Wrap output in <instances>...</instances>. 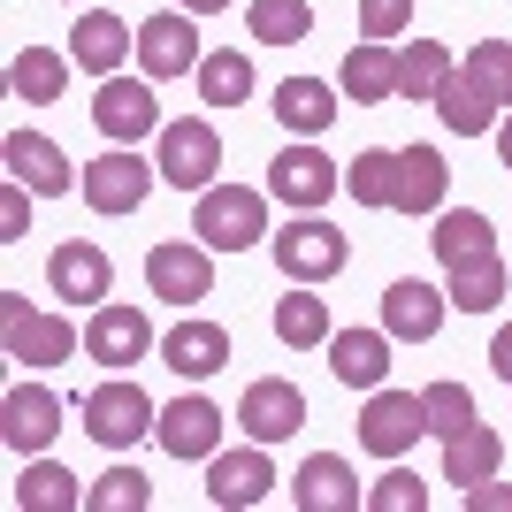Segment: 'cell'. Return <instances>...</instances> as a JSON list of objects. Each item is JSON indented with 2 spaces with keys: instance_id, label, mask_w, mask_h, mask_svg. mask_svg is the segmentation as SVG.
Returning <instances> with one entry per match:
<instances>
[{
  "instance_id": "6da1fadb",
  "label": "cell",
  "mask_w": 512,
  "mask_h": 512,
  "mask_svg": "<svg viewBox=\"0 0 512 512\" xmlns=\"http://www.w3.org/2000/svg\"><path fill=\"white\" fill-rule=\"evenodd\" d=\"M192 230L207 237L214 253H245V245L268 237V199L245 192V184H207L192 207Z\"/></svg>"
},
{
  "instance_id": "7a4b0ae2",
  "label": "cell",
  "mask_w": 512,
  "mask_h": 512,
  "mask_svg": "<svg viewBox=\"0 0 512 512\" xmlns=\"http://www.w3.org/2000/svg\"><path fill=\"white\" fill-rule=\"evenodd\" d=\"M428 436V406H421V390H367V406H360V444L375 451V459H406L413 444Z\"/></svg>"
},
{
  "instance_id": "3957f363",
  "label": "cell",
  "mask_w": 512,
  "mask_h": 512,
  "mask_svg": "<svg viewBox=\"0 0 512 512\" xmlns=\"http://www.w3.org/2000/svg\"><path fill=\"white\" fill-rule=\"evenodd\" d=\"M0 337H8V360H23V367H54L85 344L62 314H31L23 291H0Z\"/></svg>"
},
{
  "instance_id": "277c9868",
  "label": "cell",
  "mask_w": 512,
  "mask_h": 512,
  "mask_svg": "<svg viewBox=\"0 0 512 512\" xmlns=\"http://www.w3.org/2000/svg\"><path fill=\"white\" fill-rule=\"evenodd\" d=\"M344 260H352V245H344V230H329L321 214H299L291 230H276V268H283L291 283L344 276Z\"/></svg>"
},
{
  "instance_id": "5b68a950",
  "label": "cell",
  "mask_w": 512,
  "mask_h": 512,
  "mask_svg": "<svg viewBox=\"0 0 512 512\" xmlns=\"http://www.w3.org/2000/svg\"><path fill=\"white\" fill-rule=\"evenodd\" d=\"M153 421H161V413H153V398L138 383H100L85 398V436L107 444V451H130L138 436H153Z\"/></svg>"
},
{
  "instance_id": "8992f818",
  "label": "cell",
  "mask_w": 512,
  "mask_h": 512,
  "mask_svg": "<svg viewBox=\"0 0 512 512\" xmlns=\"http://www.w3.org/2000/svg\"><path fill=\"white\" fill-rule=\"evenodd\" d=\"M214 169H222V138H214V123L176 115V123L161 130V176H169L176 192H207Z\"/></svg>"
},
{
  "instance_id": "52a82bcc",
  "label": "cell",
  "mask_w": 512,
  "mask_h": 512,
  "mask_svg": "<svg viewBox=\"0 0 512 512\" xmlns=\"http://www.w3.org/2000/svg\"><path fill=\"white\" fill-rule=\"evenodd\" d=\"M268 192H276L283 207L314 214V207H329V199H337V161H329V153H314V146H283L276 161H268Z\"/></svg>"
},
{
  "instance_id": "ba28073f",
  "label": "cell",
  "mask_w": 512,
  "mask_h": 512,
  "mask_svg": "<svg viewBox=\"0 0 512 512\" xmlns=\"http://www.w3.org/2000/svg\"><path fill=\"white\" fill-rule=\"evenodd\" d=\"M153 436H161V451H169V459H214V451H222V413H214V398L184 390V398H169V406H161Z\"/></svg>"
},
{
  "instance_id": "9c48e42d",
  "label": "cell",
  "mask_w": 512,
  "mask_h": 512,
  "mask_svg": "<svg viewBox=\"0 0 512 512\" xmlns=\"http://www.w3.org/2000/svg\"><path fill=\"white\" fill-rule=\"evenodd\" d=\"M237 428L253 436V444H283V436H299L306 428V390L299 383H253L245 398H237Z\"/></svg>"
},
{
  "instance_id": "30bf717a",
  "label": "cell",
  "mask_w": 512,
  "mask_h": 512,
  "mask_svg": "<svg viewBox=\"0 0 512 512\" xmlns=\"http://www.w3.org/2000/svg\"><path fill=\"white\" fill-rule=\"evenodd\" d=\"M146 291L169 306H199L214 291V260L207 245H153L146 253Z\"/></svg>"
},
{
  "instance_id": "8fae6325",
  "label": "cell",
  "mask_w": 512,
  "mask_h": 512,
  "mask_svg": "<svg viewBox=\"0 0 512 512\" xmlns=\"http://www.w3.org/2000/svg\"><path fill=\"white\" fill-rule=\"evenodd\" d=\"M199 31L192 16H146V31H138V69H146L153 85H169V77H192L199 69Z\"/></svg>"
},
{
  "instance_id": "7c38bea8",
  "label": "cell",
  "mask_w": 512,
  "mask_h": 512,
  "mask_svg": "<svg viewBox=\"0 0 512 512\" xmlns=\"http://www.w3.org/2000/svg\"><path fill=\"white\" fill-rule=\"evenodd\" d=\"M54 428H62V398L46 383H16L8 398H0V436H8V451H46L54 444Z\"/></svg>"
},
{
  "instance_id": "4fadbf2b",
  "label": "cell",
  "mask_w": 512,
  "mask_h": 512,
  "mask_svg": "<svg viewBox=\"0 0 512 512\" xmlns=\"http://www.w3.org/2000/svg\"><path fill=\"white\" fill-rule=\"evenodd\" d=\"M153 77H100V92H92V123L115 138V146H130V138H146L153 130Z\"/></svg>"
},
{
  "instance_id": "5bb4252c",
  "label": "cell",
  "mask_w": 512,
  "mask_h": 512,
  "mask_svg": "<svg viewBox=\"0 0 512 512\" xmlns=\"http://www.w3.org/2000/svg\"><path fill=\"white\" fill-rule=\"evenodd\" d=\"M77 192L92 199V214H138V207H146V192H153V169L138 161V153H100Z\"/></svg>"
},
{
  "instance_id": "9a60e30c",
  "label": "cell",
  "mask_w": 512,
  "mask_h": 512,
  "mask_svg": "<svg viewBox=\"0 0 512 512\" xmlns=\"http://www.w3.org/2000/svg\"><path fill=\"white\" fill-rule=\"evenodd\" d=\"M444 306H451V291H436V283H413V276L383 283V329L398 344H428L444 329Z\"/></svg>"
},
{
  "instance_id": "2e32d148",
  "label": "cell",
  "mask_w": 512,
  "mask_h": 512,
  "mask_svg": "<svg viewBox=\"0 0 512 512\" xmlns=\"http://www.w3.org/2000/svg\"><path fill=\"white\" fill-rule=\"evenodd\" d=\"M46 283H54V299L92 306V299H107V283H115V260H107L92 237H69V245H54V260H46Z\"/></svg>"
},
{
  "instance_id": "e0dca14e",
  "label": "cell",
  "mask_w": 512,
  "mask_h": 512,
  "mask_svg": "<svg viewBox=\"0 0 512 512\" xmlns=\"http://www.w3.org/2000/svg\"><path fill=\"white\" fill-rule=\"evenodd\" d=\"M291 505L299 512H360L367 490L352 482V467H344L337 451H314V459L291 474Z\"/></svg>"
},
{
  "instance_id": "ac0fdd59",
  "label": "cell",
  "mask_w": 512,
  "mask_h": 512,
  "mask_svg": "<svg viewBox=\"0 0 512 512\" xmlns=\"http://www.w3.org/2000/svg\"><path fill=\"white\" fill-rule=\"evenodd\" d=\"M390 329H337L329 337V375L352 390H383L390 383Z\"/></svg>"
},
{
  "instance_id": "d6986e66",
  "label": "cell",
  "mask_w": 512,
  "mask_h": 512,
  "mask_svg": "<svg viewBox=\"0 0 512 512\" xmlns=\"http://www.w3.org/2000/svg\"><path fill=\"white\" fill-rule=\"evenodd\" d=\"M146 344H153V321L138 314V306H92L85 352H92L100 367H130V360H146Z\"/></svg>"
},
{
  "instance_id": "ffe728a7",
  "label": "cell",
  "mask_w": 512,
  "mask_h": 512,
  "mask_svg": "<svg viewBox=\"0 0 512 512\" xmlns=\"http://www.w3.org/2000/svg\"><path fill=\"white\" fill-rule=\"evenodd\" d=\"M161 360L184 375V383H207L230 367V337H222V321H176L169 337H161Z\"/></svg>"
},
{
  "instance_id": "44dd1931",
  "label": "cell",
  "mask_w": 512,
  "mask_h": 512,
  "mask_svg": "<svg viewBox=\"0 0 512 512\" xmlns=\"http://www.w3.org/2000/svg\"><path fill=\"white\" fill-rule=\"evenodd\" d=\"M276 490V467H268V451H214V474H207V505H260V497Z\"/></svg>"
},
{
  "instance_id": "7402d4cb",
  "label": "cell",
  "mask_w": 512,
  "mask_h": 512,
  "mask_svg": "<svg viewBox=\"0 0 512 512\" xmlns=\"http://www.w3.org/2000/svg\"><path fill=\"white\" fill-rule=\"evenodd\" d=\"M130 23L123 16H107V8H92V16H77V31H69V62L92 69V77H115V69L130 62Z\"/></svg>"
},
{
  "instance_id": "603a6c76",
  "label": "cell",
  "mask_w": 512,
  "mask_h": 512,
  "mask_svg": "<svg viewBox=\"0 0 512 512\" xmlns=\"http://www.w3.org/2000/svg\"><path fill=\"white\" fill-rule=\"evenodd\" d=\"M8 176L16 184H31L39 199H54V192H69V161H62V146L54 138H39V130H8Z\"/></svg>"
},
{
  "instance_id": "cb8c5ba5",
  "label": "cell",
  "mask_w": 512,
  "mask_h": 512,
  "mask_svg": "<svg viewBox=\"0 0 512 512\" xmlns=\"http://www.w3.org/2000/svg\"><path fill=\"white\" fill-rule=\"evenodd\" d=\"M505 283H512V268L497 253H474V260H451L444 268V291H451L459 314H490V306L505 299Z\"/></svg>"
},
{
  "instance_id": "d4e9b609",
  "label": "cell",
  "mask_w": 512,
  "mask_h": 512,
  "mask_svg": "<svg viewBox=\"0 0 512 512\" xmlns=\"http://www.w3.org/2000/svg\"><path fill=\"white\" fill-rule=\"evenodd\" d=\"M444 153L436 146H406L398 153V214H444Z\"/></svg>"
},
{
  "instance_id": "484cf974",
  "label": "cell",
  "mask_w": 512,
  "mask_h": 512,
  "mask_svg": "<svg viewBox=\"0 0 512 512\" xmlns=\"http://www.w3.org/2000/svg\"><path fill=\"white\" fill-rule=\"evenodd\" d=\"M337 85H344V100H360V107L390 100V92H398V54H390L383 39L352 46V54H344V69H337Z\"/></svg>"
},
{
  "instance_id": "4316f807",
  "label": "cell",
  "mask_w": 512,
  "mask_h": 512,
  "mask_svg": "<svg viewBox=\"0 0 512 512\" xmlns=\"http://www.w3.org/2000/svg\"><path fill=\"white\" fill-rule=\"evenodd\" d=\"M276 123L299 130V138H314V130L337 123V92L321 85V77H283L276 85Z\"/></svg>"
},
{
  "instance_id": "83f0119b",
  "label": "cell",
  "mask_w": 512,
  "mask_h": 512,
  "mask_svg": "<svg viewBox=\"0 0 512 512\" xmlns=\"http://www.w3.org/2000/svg\"><path fill=\"white\" fill-rule=\"evenodd\" d=\"M192 85L207 107H245L253 100V54H230V46H214L207 62L192 69Z\"/></svg>"
},
{
  "instance_id": "f1b7e54d",
  "label": "cell",
  "mask_w": 512,
  "mask_h": 512,
  "mask_svg": "<svg viewBox=\"0 0 512 512\" xmlns=\"http://www.w3.org/2000/svg\"><path fill=\"white\" fill-rule=\"evenodd\" d=\"M69 85V62L62 54H46V46H16V62H8V92L31 107H54Z\"/></svg>"
},
{
  "instance_id": "f546056e",
  "label": "cell",
  "mask_w": 512,
  "mask_h": 512,
  "mask_svg": "<svg viewBox=\"0 0 512 512\" xmlns=\"http://www.w3.org/2000/svg\"><path fill=\"white\" fill-rule=\"evenodd\" d=\"M16 512H85V490H77V474L39 459V467H23L16 482Z\"/></svg>"
},
{
  "instance_id": "4dcf8cb0",
  "label": "cell",
  "mask_w": 512,
  "mask_h": 512,
  "mask_svg": "<svg viewBox=\"0 0 512 512\" xmlns=\"http://www.w3.org/2000/svg\"><path fill=\"white\" fill-rule=\"evenodd\" d=\"M497 459H505V436L474 421L467 436H451V444H444V482H459V490H467V482H490Z\"/></svg>"
},
{
  "instance_id": "1f68e13d",
  "label": "cell",
  "mask_w": 512,
  "mask_h": 512,
  "mask_svg": "<svg viewBox=\"0 0 512 512\" xmlns=\"http://www.w3.org/2000/svg\"><path fill=\"white\" fill-rule=\"evenodd\" d=\"M436 260H474V253H497V230H490V214H474V207H459V214H436Z\"/></svg>"
},
{
  "instance_id": "d6a6232c",
  "label": "cell",
  "mask_w": 512,
  "mask_h": 512,
  "mask_svg": "<svg viewBox=\"0 0 512 512\" xmlns=\"http://www.w3.org/2000/svg\"><path fill=\"white\" fill-rule=\"evenodd\" d=\"M444 77H451V46H436V39L398 46V100H436Z\"/></svg>"
},
{
  "instance_id": "836d02e7",
  "label": "cell",
  "mask_w": 512,
  "mask_h": 512,
  "mask_svg": "<svg viewBox=\"0 0 512 512\" xmlns=\"http://www.w3.org/2000/svg\"><path fill=\"white\" fill-rule=\"evenodd\" d=\"M436 123H444V130H459V138H482V130L497 123V107L482 100V92H474L467 77H459V69H451L444 85H436Z\"/></svg>"
},
{
  "instance_id": "e575fe53",
  "label": "cell",
  "mask_w": 512,
  "mask_h": 512,
  "mask_svg": "<svg viewBox=\"0 0 512 512\" xmlns=\"http://www.w3.org/2000/svg\"><path fill=\"white\" fill-rule=\"evenodd\" d=\"M344 192L360 199V207H398V153L367 146L352 169H344Z\"/></svg>"
},
{
  "instance_id": "d590c367",
  "label": "cell",
  "mask_w": 512,
  "mask_h": 512,
  "mask_svg": "<svg viewBox=\"0 0 512 512\" xmlns=\"http://www.w3.org/2000/svg\"><path fill=\"white\" fill-rule=\"evenodd\" d=\"M459 77H467L490 107H512V46H505V39H482V46L467 54V69H459Z\"/></svg>"
},
{
  "instance_id": "8d00e7d4",
  "label": "cell",
  "mask_w": 512,
  "mask_h": 512,
  "mask_svg": "<svg viewBox=\"0 0 512 512\" xmlns=\"http://www.w3.org/2000/svg\"><path fill=\"white\" fill-rule=\"evenodd\" d=\"M253 39L260 46H299L306 31H314V8H306V0H253Z\"/></svg>"
},
{
  "instance_id": "74e56055",
  "label": "cell",
  "mask_w": 512,
  "mask_h": 512,
  "mask_svg": "<svg viewBox=\"0 0 512 512\" xmlns=\"http://www.w3.org/2000/svg\"><path fill=\"white\" fill-rule=\"evenodd\" d=\"M276 337L299 344V352H306V344H329V306H321L306 283L291 291V299H276Z\"/></svg>"
},
{
  "instance_id": "f35d334b",
  "label": "cell",
  "mask_w": 512,
  "mask_h": 512,
  "mask_svg": "<svg viewBox=\"0 0 512 512\" xmlns=\"http://www.w3.org/2000/svg\"><path fill=\"white\" fill-rule=\"evenodd\" d=\"M421 406H428V436H444V444L474 428V390L467 383H428Z\"/></svg>"
},
{
  "instance_id": "ab89813d",
  "label": "cell",
  "mask_w": 512,
  "mask_h": 512,
  "mask_svg": "<svg viewBox=\"0 0 512 512\" xmlns=\"http://www.w3.org/2000/svg\"><path fill=\"white\" fill-rule=\"evenodd\" d=\"M85 505L92 512H146L153 505V482L138 467H115V474H100V482L85 490Z\"/></svg>"
},
{
  "instance_id": "60d3db41",
  "label": "cell",
  "mask_w": 512,
  "mask_h": 512,
  "mask_svg": "<svg viewBox=\"0 0 512 512\" xmlns=\"http://www.w3.org/2000/svg\"><path fill=\"white\" fill-rule=\"evenodd\" d=\"M367 505H375V512H421L428 505V482H421V474H406V459H390V474L367 490Z\"/></svg>"
},
{
  "instance_id": "b9f144b4",
  "label": "cell",
  "mask_w": 512,
  "mask_h": 512,
  "mask_svg": "<svg viewBox=\"0 0 512 512\" xmlns=\"http://www.w3.org/2000/svg\"><path fill=\"white\" fill-rule=\"evenodd\" d=\"M406 23H413V0H360V31H367V39L390 46Z\"/></svg>"
},
{
  "instance_id": "7bdbcfd3",
  "label": "cell",
  "mask_w": 512,
  "mask_h": 512,
  "mask_svg": "<svg viewBox=\"0 0 512 512\" xmlns=\"http://www.w3.org/2000/svg\"><path fill=\"white\" fill-rule=\"evenodd\" d=\"M459 497H467V512H512V482H497V474L490 482H467Z\"/></svg>"
},
{
  "instance_id": "ee69618b",
  "label": "cell",
  "mask_w": 512,
  "mask_h": 512,
  "mask_svg": "<svg viewBox=\"0 0 512 512\" xmlns=\"http://www.w3.org/2000/svg\"><path fill=\"white\" fill-rule=\"evenodd\" d=\"M23 192H31V184H8V199H0V245H16V237H23V214H31Z\"/></svg>"
},
{
  "instance_id": "f6af8a7d",
  "label": "cell",
  "mask_w": 512,
  "mask_h": 512,
  "mask_svg": "<svg viewBox=\"0 0 512 512\" xmlns=\"http://www.w3.org/2000/svg\"><path fill=\"white\" fill-rule=\"evenodd\" d=\"M490 367H497V375H505V383H512V321H505V329H497V337H490Z\"/></svg>"
},
{
  "instance_id": "bcb514c9",
  "label": "cell",
  "mask_w": 512,
  "mask_h": 512,
  "mask_svg": "<svg viewBox=\"0 0 512 512\" xmlns=\"http://www.w3.org/2000/svg\"><path fill=\"white\" fill-rule=\"evenodd\" d=\"M497 161H505V169H512V115H505V123H497Z\"/></svg>"
},
{
  "instance_id": "7dc6e473",
  "label": "cell",
  "mask_w": 512,
  "mask_h": 512,
  "mask_svg": "<svg viewBox=\"0 0 512 512\" xmlns=\"http://www.w3.org/2000/svg\"><path fill=\"white\" fill-rule=\"evenodd\" d=\"M184 8H192V16H214V8H230V0H184Z\"/></svg>"
}]
</instances>
